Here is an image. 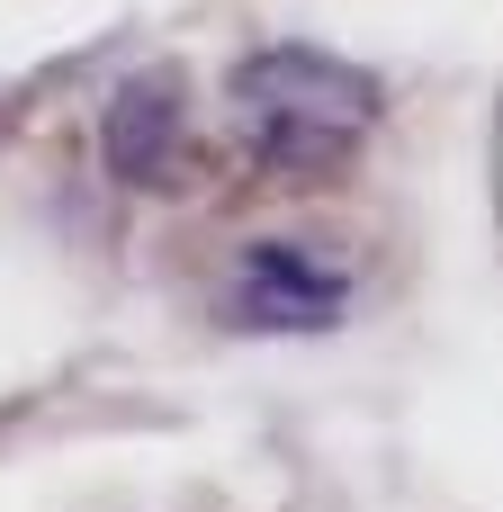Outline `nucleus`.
<instances>
[{
  "mask_svg": "<svg viewBox=\"0 0 503 512\" xmlns=\"http://www.w3.org/2000/svg\"><path fill=\"white\" fill-rule=\"evenodd\" d=\"M234 126L270 171H333L378 126V81L315 45H270L234 63Z\"/></svg>",
  "mask_w": 503,
  "mask_h": 512,
  "instance_id": "nucleus-1",
  "label": "nucleus"
},
{
  "mask_svg": "<svg viewBox=\"0 0 503 512\" xmlns=\"http://www.w3.org/2000/svg\"><path fill=\"white\" fill-rule=\"evenodd\" d=\"M180 144H189V126H180V81H171V72H135V81L108 99V126H99L108 171L135 180V189H180Z\"/></svg>",
  "mask_w": 503,
  "mask_h": 512,
  "instance_id": "nucleus-2",
  "label": "nucleus"
},
{
  "mask_svg": "<svg viewBox=\"0 0 503 512\" xmlns=\"http://www.w3.org/2000/svg\"><path fill=\"white\" fill-rule=\"evenodd\" d=\"M234 315L261 333H315L342 315V279L324 261H306L297 243H252L234 261Z\"/></svg>",
  "mask_w": 503,
  "mask_h": 512,
  "instance_id": "nucleus-3",
  "label": "nucleus"
}]
</instances>
